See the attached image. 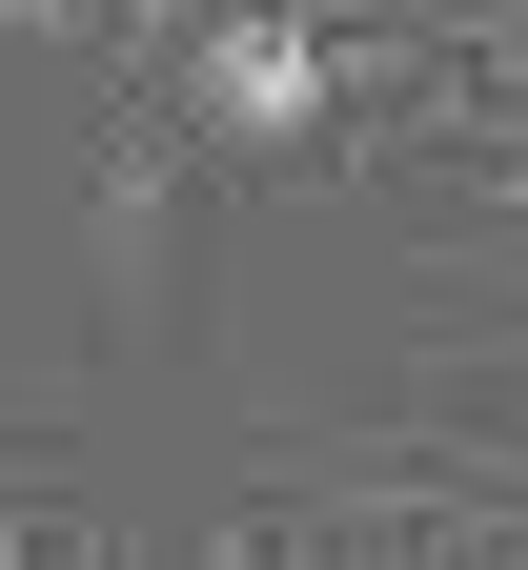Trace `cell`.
I'll list each match as a JSON object with an SVG mask.
<instances>
[{"label":"cell","instance_id":"6da1fadb","mask_svg":"<svg viewBox=\"0 0 528 570\" xmlns=\"http://www.w3.org/2000/svg\"><path fill=\"white\" fill-rule=\"evenodd\" d=\"M183 550H528V407H346L223 449Z\"/></svg>","mask_w":528,"mask_h":570},{"label":"cell","instance_id":"7a4b0ae2","mask_svg":"<svg viewBox=\"0 0 528 570\" xmlns=\"http://www.w3.org/2000/svg\"><path fill=\"white\" fill-rule=\"evenodd\" d=\"M0 550H102V469L61 428H0Z\"/></svg>","mask_w":528,"mask_h":570},{"label":"cell","instance_id":"3957f363","mask_svg":"<svg viewBox=\"0 0 528 570\" xmlns=\"http://www.w3.org/2000/svg\"><path fill=\"white\" fill-rule=\"evenodd\" d=\"M0 21H21V41H61V61H82V41H122V0H0Z\"/></svg>","mask_w":528,"mask_h":570}]
</instances>
